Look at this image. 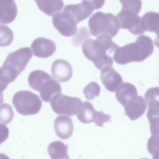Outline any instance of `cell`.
<instances>
[{
    "label": "cell",
    "mask_w": 159,
    "mask_h": 159,
    "mask_svg": "<svg viewBox=\"0 0 159 159\" xmlns=\"http://www.w3.org/2000/svg\"><path fill=\"white\" fill-rule=\"evenodd\" d=\"M68 146L62 142L56 141L50 143L48 153L51 159H70L67 153Z\"/></svg>",
    "instance_id": "obj_21"
},
{
    "label": "cell",
    "mask_w": 159,
    "mask_h": 159,
    "mask_svg": "<svg viewBox=\"0 0 159 159\" xmlns=\"http://www.w3.org/2000/svg\"><path fill=\"white\" fill-rule=\"evenodd\" d=\"M52 24L54 27L63 36L70 37L77 31V23L68 12L63 11L53 16Z\"/></svg>",
    "instance_id": "obj_10"
},
{
    "label": "cell",
    "mask_w": 159,
    "mask_h": 159,
    "mask_svg": "<svg viewBox=\"0 0 159 159\" xmlns=\"http://www.w3.org/2000/svg\"><path fill=\"white\" fill-rule=\"evenodd\" d=\"M52 77L61 82L69 81L73 75V69L71 65L67 61L61 59L55 61L51 67Z\"/></svg>",
    "instance_id": "obj_15"
},
{
    "label": "cell",
    "mask_w": 159,
    "mask_h": 159,
    "mask_svg": "<svg viewBox=\"0 0 159 159\" xmlns=\"http://www.w3.org/2000/svg\"><path fill=\"white\" fill-rule=\"evenodd\" d=\"M144 97L148 108L159 109V87L149 89Z\"/></svg>",
    "instance_id": "obj_23"
},
{
    "label": "cell",
    "mask_w": 159,
    "mask_h": 159,
    "mask_svg": "<svg viewBox=\"0 0 159 159\" xmlns=\"http://www.w3.org/2000/svg\"><path fill=\"white\" fill-rule=\"evenodd\" d=\"M39 8L50 16L59 12L64 6L62 0H35Z\"/></svg>",
    "instance_id": "obj_20"
},
{
    "label": "cell",
    "mask_w": 159,
    "mask_h": 159,
    "mask_svg": "<svg viewBox=\"0 0 159 159\" xmlns=\"http://www.w3.org/2000/svg\"><path fill=\"white\" fill-rule=\"evenodd\" d=\"M54 128L56 135L62 139H66L70 137L74 128L71 118L62 115L57 116L55 119Z\"/></svg>",
    "instance_id": "obj_16"
},
{
    "label": "cell",
    "mask_w": 159,
    "mask_h": 159,
    "mask_svg": "<svg viewBox=\"0 0 159 159\" xmlns=\"http://www.w3.org/2000/svg\"><path fill=\"white\" fill-rule=\"evenodd\" d=\"M151 155L152 159H159V148L154 151Z\"/></svg>",
    "instance_id": "obj_28"
},
{
    "label": "cell",
    "mask_w": 159,
    "mask_h": 159,
    "mask_svg": "<svg viewBox=\"0 0 159 159\" xmlns=\"http://www.w3.org/2000/svg\"><path fill=\"white\" fill-rule=\"evenodd\" d=\"M16 111L24 116L38 113L42 106V102L36 94L29 90H21L16 93L12 99Z\"/></svg>",
    "instance_id": "obj_7"
},
{
    "label": "cell",
    "mask_w": 159,
    "mask_h": 159,
    "mask_svg": "<svg viewBox=\"0 0 159 159\" xmlns=\"http://www.w3.org/2000/svg\"><path fill=\"white\" fill-rule=\"evenodd\" d=\"M96 111L90 102L84 101L76 115L78 119L82 123L87 124L93 122Z\"/></svg>",
    "instance_id": "obj_22"
},
{
    "label": "cell",
    "mask_w": 159,
    "mask_h": 159,
    "mask_svg": "<svg viewBox=\"0 0 159 159\" xmlns=\"http://www.w3.org/2000/svg\"><path fill=\"white\" fill-rule=\"evenodd\" d=\"M97 38L96 39H88L83 42L82 46L83 54L99 70L106 66H112L113 59L107 53H112L118 45L109 36L102 35Z\"/></svg>",
    "instance_id": "obj_1"
},
{
    "label": "cell",
    "mask_w": 159,
    "mask_h": 159,
    "mask_svg": "<svg viewBox=\"0 0 159 159\" xmlns=\"http://www.w3.org/2000/svg\"><path fill=\"white\" fill-rule=\"evenodd\" d=\"M28 80L30 87L39 92L40 97L44 102H50L53 97L61 92L60 84L43 70L32 71L28 76Z\"/></svg>",
    "instance_id": "obj_5"
},
{
    "label": "cell",
    "mask_w": 159,
    "mask_h": 159,
    "mask_svg": "<svg viewBox=\"0 0 159 159\" xmlns=\"http://www.w3.org/2000/svg\"><path fill=\"white\" fill-rule=\"evenodd\" d=\"M33 56L31 49L25 47L9 53L0 68L1 89L4 90L25 69Z\"/></svg>",
    "instance_id": "obj_3"
},
{
    "label": "cell",
    "mask_w": 159,
    "mask_h": 159,
    "mask_svg": "<svg viewBox=\"0 0 159 159\" xmlns=\"http://www.w3.org/2000/svg\"><path fill=\"white\" fill-rule=\"evenodd\" d=\"M142 25L144 30L159 34V13L152 11L146 13L142 17Z\"/></svg>",
    "instance_id": "obj_19"
},
{
    "label": "cell",
    "mask_w": 159,
    "mask_h": 159,
    "mask_svg": "<svg viewBox=\"0 0 159 159\" xmlns=\"http://www.w3.org/2000/svg\"><path fill=\"white\" fill-rule=\"evenodd\" d=\"M100 91V88L95 82L89 83L84 89L83 93L88 100H91L95 97L98 96Z\"/></svg>",
    "instance_id": "obj_26"
},
{
    "label": "cell",
    "mask_w": 159,
    "mask_h": 159,
    "mask_svg": "<svg viewBox=\"0 0 159 159\" xmlns=\"http://www.w3.org/2000/svg\"><path fill=\"white\" fill-rule=\"evenodd\" d=\"M105 1L84 0L77 4L66 5L63 11L69 13L77 24L88 17L93 11L101 8Z\"/></svg>",
    "instance_id": "obj_9"
},
{
    "label": "cell",
    "mask_w": 159,
    "mask_h": 159,
    "mask_svg": "<svg viewBox=\"0 0 159 159\" xmlns=\"http://www.w3.org/2000/svg\"><path fill=\"white\" fill-rule=\"evenodd\" d=\"M50 102L52 109L57 114L69 116L76 115L83 103L79 98L61 93L55 95Z\"/></svg>",
    "instance_id": "obj_8"
},
{
    "label": "cell",
    "mask_w": 159,
    "mask_h": 159,
    "mask_svg": "<svg viewBox=\"0 0 159 159\" xmlns=\"http://www.w3.org/2000/svg\"><path fill=\"white\" fill-rule=\"evenodd\" d=\"M148 159V158H142V159Z\"/></svg>",
    "instance_id": "obj_30"
},
{
    "label": "cell",
    "mask_w": 159,
    "mask_h": 159,
    "mask_svg": "<svg viewBox=\"0 0 159 159\" xmlns=\"http://www.w3.org/2000/svg\"><path fill=\"white\" fill-rule=\"evenodd\" d=\"M124 107L126 116L131 120H134L143 114L147 105L143 98L137 94L130 99Z\"/></svg>",
    "instance_id": "obj_14"
},
{
    "label": "cell",
    "mask_w": 159,
    "mask_h": 159,
    "mask_svg": "<svg viewBox=\"0 0 159 159\" xmlns=\"http://www.w3.org/2000/svg\"><path fill=\"white\" fill-rule=\"evenodd\" d=\"M137 94L136 87L132 84L127 82L121 84L115 93L116 99L124 107L130 99Z\"/></svg>",
    "instance_id": "obj_18"
},
{
    "label": "cell",
    "mask_w": 159,
    "mask_h": 159,
    "mask_svg": "<svg viewBox=\"0 0 159 159\" xmlns=\"http://www.w3.org/2000/svg\"><path fill=\"white\" fill-rule=\"evenodd\" d=\"M122 8L116 16L120 28L127 29L134 35L143 34L145 31L142 25V18L138 15L142 7L140 0H121Z\"/></svg>",
    "instance_id": "obj_4"
},
{
    "label": "cell",
    "mask_w": 159,
    "mask_h": 159,
    "mask_svg": "<svg viewBox=\"0 0 159 159\" xmlns=\"http://www.w3.org/2000/svg\"><path fill=\"white\" fill-rule=\"evenodd\" d=\"M101 78L106 89L111 92L116 91L123 82L120 75L111 66L101 70Z\"/></svg>",
    "instance_id": "obj_13"
},
{
    "label": "cell",
    "mask_w": 159,
    "mask_h": 159,
    "mask_svg": "<svg viewBox=\"0 0 159 159\" xmlns=\"http://www.w3.org/2000/svg\"><path fill=\"white\" fill-rule=\"evenodd\" d=\"M31 47L34 56L42 58H46L52 56L56 50L54 42L43 37H39L35 39L32 43Z\"/></svg>",
    "instance_id": "obj_11"
},
{
    "label": "cell",
    "mask_w": 159,
    "mask_h": 159,
    "mask_svg": "<svg viewBox=\"0 0 159 159\" xmlns=\"http://www.w3.org/2000/svg\"><path fill=\"white\" fill-rule=\"evenodd\" d=\"M0 159H10L6 155L3 153H0Z\"/></svg>",
    "instance_id": "obj_29"
},
{
    "label": "cell",
    "mask_w": 159,
    "mask_h": 159,
    "mask_svg": "<svg viewBox=\"0 0 159 159\" xmlns=\"http://www.w3.org/2000/svg\"><path fill=\"white\" fill-rule=\"evenodd\" d=\"M91 34L98 37L107 35L113 38L118 33L120 26L116 16L110 13L98 11L93 14L88 21Z\"/></svg>",
    "instance_id": "obj_6"
},
{
    "label": "cell",
    "mask_w": 159,
    "mask_h": 159,
    "mask_svg": "<svg viewBox=\"0 0 159 159\" xmlns=\"http://www.w3.org/2000/svg\"><path fill=\"white\" fill-rule=\"evenodd\" d=\"M111 118L110 115L104 113L102 111H96L93 122L96 125L102 127L103 126L104 123L110 121Z\"/></svg>",
    "instance_id": "obj_27"
},
{
    "label": "cell",
    "mask_w": 159,
    "mask_h": 159,
    "mask_svg": "<svg viewBox=\"0 0 159 159\" xmlns=\"http://www.w3.org/2000/svg\"><path fill=\"white\" fill-rule=\"evenodd\" d=\"M1 24H7L13 21L17 16V9L14 0H0Z\"/></svg>",
    "instance_id": "obj_17"
},
{
    "label": "cell",
    "mask_w": 159,
    "mask_h": 159,
    "mask_svg": "<svg viewBox=\"0 0 159 159\" xmlns=\"http://www.w3.org/2000/svg\"><path fill=\"white\" fill-rule=\"evenodd\" d=\"M14 38L13 31L7 26L0 24V46L9 45Z\"/></svg>",
    "instance_id": "obj_24"
},
{
    "label": "cell",
    "mask_w": 159,
    "mask_h": 159,
    "mask_svg": "<svg viewBox=\"0 0 159 159\" xmlns=\"http://www.w3.org/2000/svg\"><path fill=\"white\" fill-rule=\"evenodd\" d=\"M0 123L7 124L13 119L14 115L12 107L7 103H3L0 107Z\"/></svg>",
    "instance_id": "obj_25"
},
{
    "label": "cell",
    "mask_w": 159,
    "mask_h": 159,
    "mask_svg": "<svg viewBox=\"0 0 159 159\" xmlns=\"http://www.w3.org/2000/svg\"><path fill=\"white\" fill-rule=\"evenodd\" d=\"M153 49V43L151 38L141 35L134 42L118 47L114 52L113 57L116 62L121 65L132 62H141L151 56Z\"/></svg>",
    "instance_id": "obj_2"
},
{
    "label": "cell",
    "mask_w": 159,
    "mask_h": 159,
    "mask_svg": "<svg viewBox=\"0 0 159 159\" xmlns=\"http://www.w3.org/2000/svg\"><path fill=\"white\" fill-rule=\"evenodd\" d=\"M147 116L150 123L151 136L148 139L147 148L150 154L159 148V112L147 111Z\"/></svg>",
    "instance_id": "obj_12"
}]
</instances>
